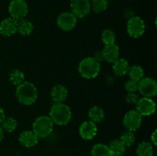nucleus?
Returning <instances> with one entry per match:
<instances>
[{
    "label": "nucleus",
    "instance_id": "nucleus-4",
    "mask_svg": "<svg viewBox=\"0 0 157 156\" xmlns=\"http://www.w3.org/2000/svg\"><path fill=\"white\" fill-rule=\"evenodd\" d=\"M54 123L50 117L46 116L37 118L32 125V131L40 138H45L48 136L53 131Z\"/></svg>",
    "mask_w": 157,
    "mask_h": 156
},
{
    "label": "nucleus",
    "instance_id": "nucleus-26",
    "mask_svg": "<svg viewBox=\"0 0 157 156\" xmlns=\"http://www.w3.org/2000/svg\"><path fill=\"white\" fill-rule=\"evenodd\" d=\"M120 140L125 147H131L135 142V136L133 132L126 131L122 133Z\"/></svg>",
    "mask_w": 157,
    "mask_h": 156
},
{
    "label": "nucleus",
    "instance_id": "nucleus-24",
    "mask_svg": "<svg viewBox=\"0 0 157 156\" xmlns=\"http://www.w3.org/2000/svg\"><path fill=\"white\" fill-rule=\"evenodd\" d=\"M17 125H18V123H17L16 119L12 117H8L3 120L0 126L2 127L3 131L10 133L16 129Z\"/></svg>",
    "mask_w": 157,
    "mask_h": 156
},
{
    "label": "nucleus",
    "instance_id": "nucleus-36",
    "mask_svg": "<svg viewBox=\"0 0 157 156\" xmlns=\"http://www.w3.org/2000/svg\"><path fill=\"white\" fill-rule=\"evenodd\" d=\"M92 1V0H89V2H91Z\"/></svg>",
    "mask_w": 157,
    "mask_h": 156
},
{
    "label": "nucleus",
    "instance_id": "nucleus-6",
    "mask_svg": "<svg viewBox=\"0 0 157 156\" xmlns=\"http://www.w3.org/2000/svg\"><path fill=\"white\" fill-rule=\"evenodd\" d=\"M145 23L139 16H133L127 21V32L130 37L134 38L142 36L145 32Z\"/></svg>",
    "mask_w": 157,
    "mask_h": 156
},
{
    "label": "nucleus",
    "instance_id": "nucleus-20",
    "mask_svg": "<svg viewBox=\"0 0 157 156\" xmlns=\"http://www.w3.org/2000/svg\"><path fill=\"white\" fill-rule=\"evenodd\" d=\"M88 116L90 120L94 122V123L101 122L104 119V112L101 107L93 106L89 110Z\"/></svg>",
    "mask_w": 157,
    "mask_h": 156
},
{
    "label": "nucleus",
    "instance_id": "nucleus-25",
    "mask_svg": "<svg viewBox=\"0 0 157 156\" xmlns=\"http://www.w3.org/2000/svg\"><path fill=\"white\" fill-rule=\"evenodd\" d=\"M25 80V75L18 70H13L9 74V80L13 85L17 86L22 84Z\"/></svg>",
    "mask_w": 157,
    "mask_h": 156
},
{
    "label": "nucleus",
    "instance_id": "nucleus-35",
    "mask_svg": "<svg viewBox=\"0 0 157 156\" xmlns=\"http://www.w3.org/2000/svg\"><path fill=\"white\" fill-rule=\"evenodd\" d=\"M3 137H4V131L2 130V127L0 126V142L2 141Z\"/></svg>",
    "mask_w": 157,
    "mask_h": 156
},
{
    "label": "nucleus",
    "instance_id": "nucleus-3",
    "mask_svg": "<svg viewBox=\"0 0 157 156\" xmlns=\"http://www.w3.org/2000/svg\"><path fill=\"white\" fill-rule=\"evenodd\" d=\"M101 64L94 58H86L80 62L78 70L81 76L86 79H93L98 75Z\"/></svg>",
    "mask_w": 157,
    "mask_h": 156
},
{
    "label": "nucleus",
    "instance_id": "nucleus-28",
    "mask_svg": "<svg viewBox=\"0 0 157 156\" xmlns=\"http://www.w3.org/2000/svg\"><path fill=\"white\" fill-rule=\"evenodd\" d=\"M101 38H102V41L105 44V45L115 44L116 35H115L114 32L110 29H105L103 32Z\"/></svg>",
    "mask_w": 157,
    "mask_h": 156
},
{
    "label": "nucleus",
    "instance_id": "nucleus-33",
    "mask_svg": "<svg viewBox=\"0 0 157 156\" xmlns=\"http://www.w3.org/2000/svg\"><path fill=\"white\" fill-rule=\"evenodd\" d=\"M5 119H6V114H5L4 110L2 108H0V125H1L2 122H3Z\"/></svg>",
    "mask_w": 157,
    "mask_h": 156
},
{
    "label": "nucleus",
    "instance_id": "nucleus-29",
    "mask_svg": "<svg viewBox=\"0 0 157 156\" xmlns=\"http://www.w3.org/2000/svg\"><path fill=\"white\" fill-rule=\"evenodd\" d=\"M125 88L129 93H135L138 90V82L130 80L125 84Z\"/></svg>",
    "mask_w": 157,
    "mask_h": 156
},
{
    "label": "nucleus",
    "instance_id": "nucleus-18",
    "mask_svg": "<svg viewBox=\"0 0 157 156\" xmlns=\"http://www.w3.org/2000/svg\"><path fill=\"white\" fill-rule=\"evenodd\" d=\"M17 31L22 35H30L33 31V24L25 18L18 20L17 24Z\"/></svg>",
    "mask_w": 157,
    "mask_h": 156
},
{
    "label": "nucleus",
    "instance_id": "nucleus-19",
    "mask_svg": "<svg viewBox=\"0 0 157 156\" xmlns=\"http://www.w3.org/2000/svg\"><path fill=\"white\" fill-rule=\"evenodd\" d=\"M92 156H113L110 148L104 144H96L91 150Z\"/></svg>",
    "mask_w": 157,
    "mask_h": 156
},
{
    "label": "nucleus",
    "instance_id": "nucleus-7",
    "mask_svg": "<svg viewBox=\"0 0 157 156\" xmlns=\"http://www.w3.org/2000/svg\"><path fill=\"white\" fill-rule=\"evenodd\" d=\"M138 90L144 97L155 96L157 93L156 82L150 77H144L138 82Z\"/></svg>",
    "mask_w": 157,
    "mask_h": 156
},
{
    "label": "nucleus",
    "instance_id": "nucleus-14",
    "mask_svg": "<svg viewBox=\"0 0 157 156\" xmlns=\"http://www.w3.org/2000/svg\"><path fill=\"white\" fill-rule=\"evenodd\" d=\"M38 137L33 131H24L19 135L18 141L20 144L26 148H32L35 146L38 142Z\"/></svg>",
    "mask_w": 157,
    "mask_h": 156
},
{
    "label": "nucleus",
    "instance_id": "nucleus-31",
    "mask_svg": "<svg viewBox=\"0 0 157 156\" xmlns=\"http://www.w3.org/2000/svg\"><path fill=\"white\" fill-rule=\"evenodd\" d=\"M94 58V59L96 60V61H98V62H99V63L102 62V61H104L102 51H97L96 53H95Z\"/></svg>",
    "mask_w": 157,
    "mask_h": 156
},
{
    "label": "nucleus",
    "instance_id": "nucleus-5",
    "mask_svg": "<svg viewBox=\"0 0 157 156\" xmlns=\"http://www.w3.org/2000/svg\"><path fill=\"white\" fill-rule=\"evenodd\" d=\"M11 17L15 20H21L27 15L29 7L25 0H12L9 6Z\"/></svg>",
    "mask_w": 157,
    "mask_h": 156
},
{
    "label": "nucleus",
    "instance_id": "nucleus-1",
    "mask_svg": "<svg viewBox=\"0 0 157 156\" xmlns=\"http://www.w3.org/2000/svg\"><path fill=\"white\" fill-rule=\"evenodd\" d=\"M15 94L18 101L24 105H32L38 98L36 87L30 82H23L18 85Z\"/></svg>",
    "mask_w": 157,
    "mask_h": 156
},
{
    "label": "nucleus",
    "instance_id": "nucleus-11",
    "mask_svg": "<svg viewBox=\"0 0 157 156\" xmlns=\"http://www.w3.org/2000/svg\"><path fill=\"white\" fill-rule=\"evenodd\" d=\"M58 27L63 31H71L77 24V18L71 12H63L57 19Z\"/></svg>",
    "mask_w": 157,
    "mask_h": 156
},
{
    "label": "nucleus",
    "instance_id": "nucleus-32",
    "mask_svg": "<svg viewBox=\"0 0 157 156\" xmlns=\"http://www.w3.org/2000/svg\"><path fill=\"white\" fill-rule=\"evenodd\" d=\"M156 133H157V131H156V130H155V131L153 132V134L151 135V141H152V143H153V145H157Z\"/></svg>",
    "mask_w": 157,
    "mask_h": 156
},
{
    "label": "nucleus",
    "instance_id": "nucleus-2",
    "mask_svg": "<svg viewBox=\"0 0 157 156\" xmlns=\"http://www.w3.org/2000/svg\"><path fill=\"white\" fill-rule=\"evenodd\" d=\"M49 117L53 123L64 125L71 119V111L67 105L62 102L55 103L51 109Z\"/></svg>",
    "mask_w": 157,
    "mask_h": 156
},
{
    "label": "nucleus",
    "instance_id": "nucleus-27",
    "mask_svg": "<svg viewBox=\"0 0 157 156\" xmlns=\"http://www.w3.org/2000/svg\"><path fill=\"white\" fill-rule=\"evenodd\" d=\"M107 0H92L90 8H92L96 13H101L107 9Z\"/></svg>",
    "mask_w": 157,
    "mask_h": 156
},
{
    "label": "nucleus",
    "instance_id": "nucleus-23",
    "mask_svg": "<svg viewBox=\"0 0 157 156\" xmlns=\"http://www.w3.org/2000/svg\"><path fill=\"white\" fill-rule=\"evenodd\" d=\"M129 76L130 77V80L139 82L141 79L144 78V69L138 65H133L129 68L128 70Z\"/></svg>",
    "mask_w": 157,
    "mask_h": 156
},
{
    "label": "nucleus",
    "instance_id": "nucleus-12",
    "mask_svg": "<svg viewBox=\"0 0 157 156\" xmlns=\"http://www.w3.org/2000/svg\"><path fill=\"white\" fill-rule=\"evenodd\" d=\"M79 132L82 139L85 140H90L94 138L98 132L96 123L92 121H86L83 122L80 126Z\"/></svg>",
    "mask_w": 157,
    "mask_h": 156
},
{
    "label": "nucleus",
    "instance_id": "nucleus-16",
    "mask_svg": "<svg viewBox=\"0 0 157 156\" xmlns=\"http://www.w3.org/2000/svg\"><path fill=\"white\" fill-rule=\"evenodd\" d=\"M67 95H68V93L66 87L60 84L55 86L51 91V96L55 103L64 102L67 99Z\"/></svg>",
    "mask_w": 157,
    "mask_h": 156
},
{
    "label": "nucleus",
    "instance_id": "nucleus-9",
    "mask_svg": "<svg viewBox=\"0 0 157 156\" xmlns=\"http://www.w3.org/2000/svg\"><path fill=\"white\" fill-rule=\"evenodd\" d=\"M71 13L76 18H84L90 12V2L89 0H71Z\"/></svg>",
    "mask_w": 157,
    "mask_h": 156
},
{
    "label": "nucleus",
    "instance_id": "nucleus-17",
    "mask_svg": "<svg viewBox=\"0 0 157 156\" xmlns=\"http://www.w3.org/2000/svg\"><path fill=\"white\" fill-rule=\"evenodd\" d=\"M129 68H130V66H129L128 61L124 58H118L117 61L113 62V70L117 76H124L128 73Z\"/></svg>",
    "mask_w": 157,
    "mask_h": 156
},
{
    "label": "nucleus",
    "instance_id": "nucleus-15",
    "mask_svg": "<svg viewBox=\"0 0 157 156\" xmlns=\"http://www.w3.org/2000/svg\"><path fill=\"white\" fill-rule=\"evenodd\" d=\"M102 53L104 61L109 63H113L119 58V47L115 44L105 45Z\"/></svg>",
    "mask_w": 157,
    "mask_h": 156
},
{
    "label": "nucleus",
    "instance_id": "nucleus-34",
    "mask_svg": "<svg viewBox=\"0 0 157 156\" xmlns=\"http://www.w3.org/2000/svg\"><path fill=\"white\" fill-rule=\"evenodd\" d=\"M125 14L128 18H131V17L133 16V12L131 9H127V10H126Z\"/></svg>",
    "mask_w": 157,
    "mask_h": 156
},
{
    "label": "nucleus",
    "instance_id": "nucleus-22",
    "mask_svg": "<svg viewBox=\"0 0 157 156\" xmlns=\"http://www.w3.org/2000/svg\"><path fill=\"white\" fill-rule=\"evenodd\" d=\"M108 147L113 156H122L125 152L126 147L124 146V144L121 142L120 139L113 140L110 144V146Z\"/></svg>",
    "mask_w": 157,
    "mask_h": 156
},
{
    "label": "nucleus",
    "instance_id": "nucleus-10",
    "mask_svg": "<svg viewBox=\"0 0 157 156\" xmlns=\"http://www.w3.org/2000/svg\"><path fill=\"white\" fill-rule=\"evenodd\" d=\"M136 111L141 116H148L153 114L156 111V104L151 98L143 97L138 99L136 103Z\"/></svg>",
    "mask_w": 157,
    "mask_h": 156
},
{
    "label": "nucleus",
    "instance_id": "nucleus-30",
    "mask_svg": "<svg viewBox=\"0 0 157 156\" xmlns=\"http://www.w3.org/2000/svg\"><path fill=\"white\" fill-rule=\"evenodd\" d=\"M139 96H138L137 94H136L135 93H128V94H127L126 96V101H127L128 103L130 104H135L137 102L138 99H139Z\"/></svg>",
    "mask_w": 157,
    "mask_h": 156
},
{
    "label": "nucleus",
    "instance_id": "nucleus-21",
    "mask_svg": "<svg viewBox=\"0 0 157 156\" xmlns=\"http://www.w3.org/2000/svg\"><path fill=\"white\" fill-rule=\"evenodd\" d=\"M136 154L138 156H153V145L147 142H141L136 148Z\"/></svg>",
    "mask_w": 157,
    "mask_h": 156
},
{
    "label": "nucleus",
    "instance_id": "nucleus-13",
    "mask_svg": "<svg viewBox=\"0 0 157 156\" xmlns=\"http://www.w3.org/2000/svg\"><path fill=\"white\" fill-rule=\"evenodd\" d=\"M18 21L11 18H6L0 24V33L6 37L12 36L17 32Z\"/></svg>",
    "mask_w": 157,
    "mask_h": 156
},
{
    "label": "nucleus",
    "instance_id": "nucleus-8",
    "mask_svg": "<svg viewBox=\"0 0 157 156\" xmlns=\"http://www.w3.org/2000/svg\"><path fill=\"white\" fill-rule=\"evenodd\" d=\"M123 123L128 131H136L142 123V116L136 110L129 111L124 116Z\"/></svg>",
    "mask_w": 157,
    "mask_h": 156
}]
</instances>
